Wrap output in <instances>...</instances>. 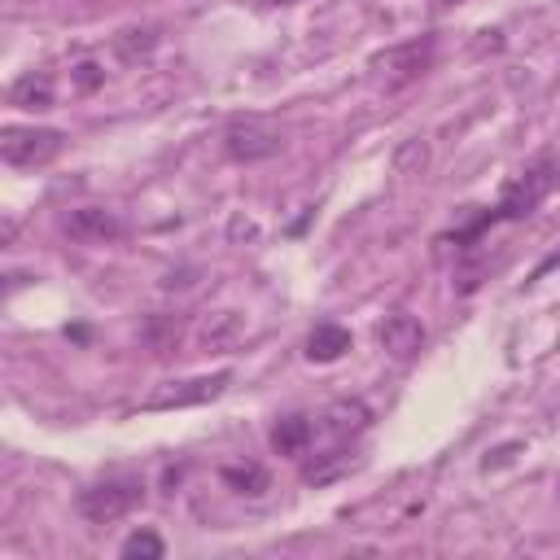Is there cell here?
Returning a JSON list of instances; mask_svg holds the SVG:
<instances>
[{
  "instance_id": "cell-1",
  "label": "cell",
  "mask_w": 560,
  "mask_h": 560,
  "mask_svg": "<svg viewBox=\"0 0 560 560\" xmlns=\"http://www.w3.org/2000/svg\"><path fill=\"white\" fill-rule=\"evenodd\" d=\"M560 184V153H538L525 171H516L508 184H503V197L490 206V210H481L464 232H455V245H468V241H477L486 228H494V223H516V219H529L538 206H542V197L551 192Z\"/></svg>"
},
{
  "instance_id": "cell-2",
  "label": "cell",
  "mask_w": 560,
  "mask_h": 560,
  "mask_svg": "<svg viewBox=\"0 0 560 560\" xmlns=\"http://www.w3.org/2000/svg\"><path fill=\"white\" fill-rule=\"evenodd\" d=\"M368 70H372V79L385 92H398V88L416 83L420 74L433 70V35H420V39H407V44H394V48L372 52Z\"/></svg>"
},
{
  "instance_id": "cell-3",
  "label": "cell",
  "mask_w": 560,
  "mask_h": 560,
  "mask_svg": "<svg viewBox=\"0 0 560 560\" xmlns=\"http://www.w3.org/2000/svg\"><path fill=\"white\" fill-rule=\"evenodd\" d=\"M140 503H144V481L140 477H105V481L79 490V516L92 521V525L122 521Z\"/></svg>"
},
{
  "instance_id": "cell-4",
  "label": "cell",
  "mask_w": 560,
  "mask_h": 560,
  "mask_svg": "<svg viewBox=\"0 0 560 560\" xmlns=\"http://www.w3.org/2000/svg\"><path fill=\"white\" fill-rule=\"evenodd\" d=\"M61 149H66V131H57V127H4L0 131V158L13 171L48 166Z\"/></svg>"
},
{
  "instance_id": "cell-5",
  "label": "cell",
  "mask_w": 560,
  "mask_h": 560,
  "mask_svg": "<svg viewBox=\"0 0 560 560\" xmlns=\"http://www.w3.org/2000/svg\"><path fill=\"white\" fill-rule=\"evenodd\" d=\"M232 385V372H214V376H192V381H166L158 385L140 407L144 411H171V407H197V402H210L219 398L223 389Z\"/></svg>"
},
{
  "instance_id": "cell-6",
  "label": "cell",
  "mask_w": 560,
  "mask_h": 560,
  "mask_svg": "<svg viewBox=\"0 0 560 560\" xmlns=\"http://www.w3.org/2000/svg\"><path fill=\"white\" fill-rule=\"evenodd\" d=\"M223 149H228V158H236V162H262V158L280 153L284 140H280V131H271V127L245 118V122H232V127L223 131Z\"/></svg>"
},
{
  "instance_id": "cell-7",
  "label": "cell",
  "mask_w": 560,
  "mask_h": 560,
  "mask_svg": "<svg viewBox=\"0 0 560 560\" xmlns=\"http://www.w3.org/2000/svg\"><path fill=\"white\" fill-rule=\"evenodd\" d=\"M66 232L83 245H105V241H118L122 236V219L105 206H79L66 214Z\"/></svg>"
},
{
  "instance_id": "cell-8",
  "label": "cell",
  "mask_w": 560,
  "mask_h": 560,
  "mask_svg": "<svg viewBox=\"0 0 560 560\" xmlns=\"http://www.w3.org/2000/svg\"><path fill=\"white\" fill-rule=\"evenodd\" d=\"M376 341H381L385 354H394V359H411V354H420V346H424V324H420L416 315H407V311H394V315L381 319Z\"/></svg>"
},
{
  "instance_id": "cell-9",
  "label": "cell",
  "mask_w": 560,
  "mask_h": 560,
  "mask_svg": "<svg viewBox=\"0 0 560 560\" xmlns=\"http://www.w3.org/2000/svg\"><path fill=\"white\" fill-rule=\"evenodd\" d=\"M368 424H372V411H368L359 398H337V402L324 411V433L332 438V446H346V442L359 438Z\"/></svg>"
},
{
  "instance_id": "cell-10",
  "label": "cell",
  "mask_w": 560,
  "mask_h": 560,
  "mask_svg": "<svg viewBox=\"0 0 560 560\" xmlns=\"http://www.w3.org/2000/svg\"><path fill=\"white\" fill-rule=\"evenodd\" d=\"M52 101H57V88H52V79H48L44 70H26V74L13 79V88H9V105L31 109V114L52 109Z\"/></svg>"
},
{
  "instance_id": "cell-11",
  "label": "cell",
  "mask_w": 560,
  "mask_h": 560,
  "mask_svg": "<svg viewBox=\"0 0 560 560\" xmlns=\"http://www.w3.org/2000/svg\"><path fill=\"white\" fill-rule=\"evenodd\" d=\"M311 438H315V424L306 420V416H280L276 424H271V451L276 455H289V459H298V455H306V446H311Z\"/></svg>"
},
{
  "instance_id": "cell-12",
  "label": "cell",
  "mask_w": 560,
  "mask_h": 560,
  "mask_svg": "<svg viewBox=\"0 0 560 560\" xmlns=\"http://www.w3.org/2000/svg\"><path fill=\"white\" fill-rule=\"evenodd\" d=\"M346 350H350V328H341V324H315V332L306 337L311 363H337Z\"/></svg>"
},
{
  "instance_id": "cell-13",
  "label": "cell",
  "mask_w": 560,
  "mask_h": 560,
  "mask_svg": "<svg viewBox=\"0 0 560 560\" xmlns=\"http://www.w3.org/2000/svg\"><path fill=\"white\" fill-rule=\"evenodd\" d=\"M153 48H158V26H127V31L114 35V57H118L122 66L144 61Z\"/></svg>"
},
{
  "instance_id": "cell-14",
  "label": "cell",
  "mask_w": 560,
  "mask_h": 560,
  "mask_svg": "<svg viewBox=\"0 0 560 560\" xmlns=\"http://www.w3.org/2000/svg\"><path fill=\"white\" fill-rule=\"evenodd\" d=\"M219 477H223L236 494H262V490L271 486V477H267V468H262V464H223V468H219Z\"/></svg>"
},
{
  "instance_id": "cell-15",
  "label": "cell",
  "mask_w": 560,
  "mask_h": 560,
  "mask_svg": "<svg viewBox=\"0 0 560 560\" xmlns=\"http://www.w3.org/2000/svg\"><path fill=\"white\" fill-rule=\"evenodd\" d=\"M118 556H122V560H162V556H166V542H162L153 529H136V534L122 538Z\"/></svg>"
},
{
  "instance_id": "cell-16",
  "label": "cell",
  "mask_w": 560,
  "mask_h": 560,
  "mask_svg": "<svg viewBox=\"0 0 560 560\" xmlns=\"http://www.w3.org/2000/svg\"><path fill=\"white\" fill-rule=\"evenodd\" d=\"M101 79H105V70H101L96 61H79V66H74V83H79V92H92Z\"/></svg>"
},
{
  "instance_id": "cell-17",
  "label": "cell",
  "mask_w": 560,
  "mask_h": 560,
  "mask_svg": "<svg viewBox=\"0 0 560 560\" xmlns=\"http://www.w3.org/2000/svg\"><path fill=\"white\" fill-rule=\"evenodd\" d=\"M556 267H560V249H556V254H547V258L534 267V276H529V280H542V276H547V271H556Z\"/></svg>"
},
{
  "instance_id": "cell-18",
  "label": "cell",
  "mask_w": 560,
  "mask_h": 560,
  "mask_svg": "<svg viewBox=\"0 0 560 560\" xmlns=\"http://www.w3.org/2000/svg\"><path fill=\"white\" fill-rule=\"evenodd\" d=\"M258 4H271V9H289V4H306V0H258Z\"/></svg>"
},
{
  "instance_id": "cell-19",
  "label": "cell",
  "mask_w": 560,
  "mask_h": 560,
  "mask_svg": "<svg viewBox=\"0 0 560 560\" xmlns=\"http://www.w3.org/2000/svg\"><path fill=\"white\" fill-rule=\"evenodd\" d=\"M438 4H459V0H438Z\"/></svg>"
}]
</instances>
